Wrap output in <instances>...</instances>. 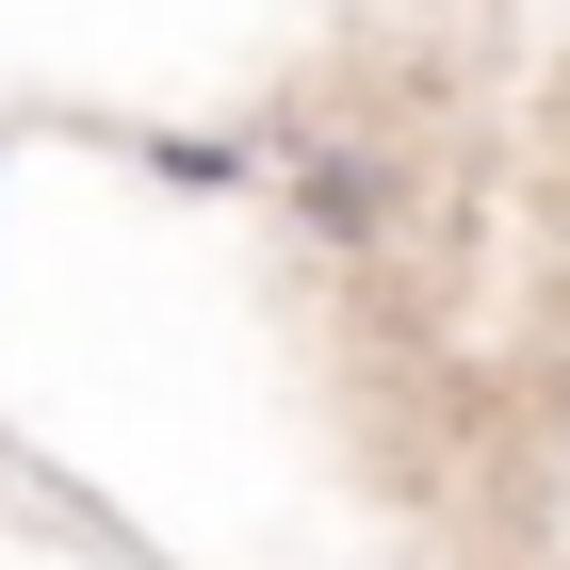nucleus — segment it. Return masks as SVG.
<instances>
[{
    "instance_id": "f257e3e1",
    "label": "nucleus",
    "mask_w": 570,
    "mask_h": 570,
    "mask_svg": "<svg viewBox=\"0 0 570 570\" xmlns=\"http://www.w3.org/2000/svg\"><path fill=\"white\" fill-rule=\"evenodd\" d=\"M294 228L309 245H375V228H392V179L375 164H294Z\"/></svg>"
},
{
    "instance_id": "f03ea898",
    "label": "nucleus",
    "mask_w": 570,
    "mask_h": 570,
    "mask_svg": "<svg viewBox=\"0 0 570 570\" xmlns=\"http://www.w3.org/2000/svg\"><path fill=\"white\" fill-rule=\"evenodd\" d=\"M147 179H179V196H245V179H262V147H228V131H164V147H147Z\"/></svg>"
},
{
    "instance_id": "7ed1b4c3",
    "label": "nucleus",
    "mask_w": 570,
    "mask_h": 570,
    "mask_svg": "<svg viewBox=\"0 0 570 570\" xmlns=\"http://www.w3.org/2000/svg\"><path fill=\"white\" fill-rule=\"evenodd\" d=\"M0 179H17V147H0Z\"/></svg>"
}]
</instances>
